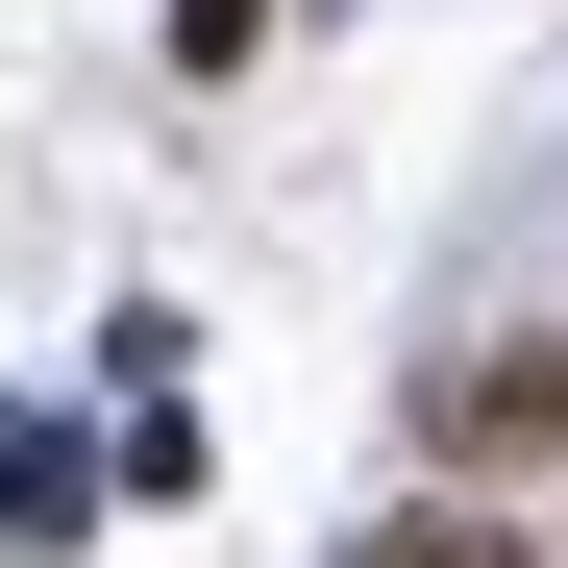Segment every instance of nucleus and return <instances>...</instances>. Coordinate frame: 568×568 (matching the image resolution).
I'll return each mask as SVG.
<instances>
[{
    "label": "nucleus",
    "instance_id": "f257e3e1",
    "mask_svg": "<svg viewBox=\"0 0 568 568\" xmlns=\"http://www.w3.org/2000/svg\"><path fill=\"white\" fill-rule=\"evenodd\" d=\"M445 445H469V469H544V445H568V346H469V371H445Z\"/></svg>",
    "mask_w": 568,
    "mask_h": 568
},
{
    "label": "nucleus",
    "instance_id": "f03ea898",
    "mask_svg": "<svg viewBox=\"0 0 568 568\" xmlns=\"http://www.w3.org/2000/svg\"><path fill=\"white\" fill-rule=\"evenodd\" d=\"M371 568H544V544H519V519H469V495H420V519L371 544Z\"/></svg>",
    "mask_w": 568,
    "mask_h": 568
}]
</instances>
